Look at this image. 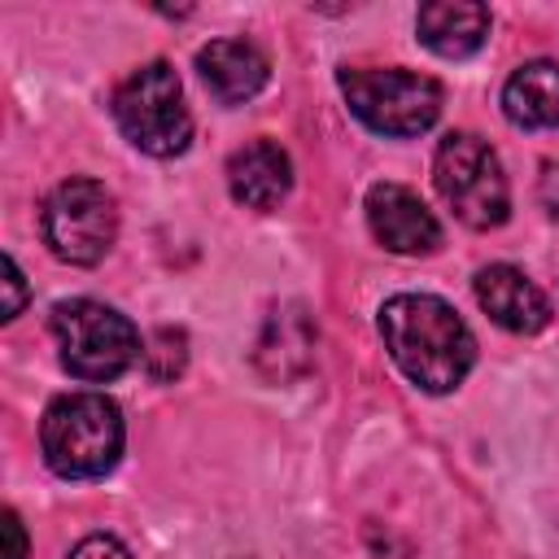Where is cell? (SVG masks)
Here are the masks:
<instances>
[{"mask_svg": "<svg viewBox=\"0 0 559 559\" xmlns=\"http://www.w3.org/2000/svg\"><path fill=\"white\" fill-rule=\"evenodd\" d=\"M48 323L61 349V367L74 380L105 384V380H118L135 358H144L135 323L105 301H92V297L57 301Z\"/></svg>", "mask_w": 559, "mask_h": 559, "instance_id": "3957f363", "label": "cell"}, {"mask_svg": "<svg viewBox=\"0 0 559 559\" xmlns=\"http://www.w3.org/2000/svg\"><path fill=\"white\" fill-rule=\"evenodd\" d=\"M4 288H9V301H4V323L9 319H17L22 314V306H26V280H22V271H17V262H13V253H4Z\"/></svg>", "mask_w": 559, "mask_h": 559, "instance_id": "e0dca14e", "label": "cell"}, {"mask_svg": "<svg viewBox=\"0 0 559 559\" xmlns=\"http://www.w3.org/2000/svg\"><path fill=\"white\" fill-rule=\"evenodd\" d=\"M227 188L245 210H275L293 188V162L275 140H249L227 157Z\"/></svg>", "mask_w": 559, "mask_h": 559, "instance_id": "8fae6325", "label": "cell"}, {"mask_svg": "<svg viewBox=\"0 0 559 559\" xmlns=\"http://www.w3.org/2000/svg\"><path fill=\"white\" fill-rule=\"evenodd\" d=\"M502 114L511 127H524V131L559 127V66L524 61L502 87Z\"/></svg>", "mask_w": 559, "mask_h": 559, "instance_id": "5bb4252c", "label": "cell"}, {"mask_svg": "<svg viewBox=\"0 0 559 559\" xmlns=\"http://www.w3.org/2000/svg\"><path fill=\"white\" fill-rule=\"evenodd\" d=\"M472 288H476L480 310H485L498 328H507V332H515V336H533V332H542V328L550 323V301H546V293H542L520 266H511V262L480 266L476 280H472Z\"/></svg>", "mask_w": 559, "mask_h": 559, "instance_id": "9c48e42d", "label": "cell"}, {"mask_svg": "<svg viewBox=\"0 0 559 559\" xmlns=\"http://www.w3.org/2000/svg\"><path fill=\"white\" fill-rule=\"evenodd\" d=\"M380 336L389 358L424 393H450L476 362V336L459 310L432 293H397L380 306Z\"/></svg>", "mask_w": 559, "mask_h": 559, "instance_id": "6da1fadb", "label": "cell"}, {"mask_svg": "<svg viewBox=\"0 0 559 559\" xmlns=\"http://www.w3.org/2000/svg\"><path fill=\"white\" fill-rule=\"evenodd\" d=\"M336 83H341L349 114L376 135L411 140V135H424L441 114V83L419 70H397V66L349 70L345 66Z\"/></svg>", "mask_w": 559, "mask_h": 559, "instance_id": "5b68a950", "label": "cell"}, {"mask_svg": "<svg viewBox=\"0 0 559 559\" xmlns=\"http://www.w3.org/2000/svg\"><path fill=\"white\" fill-rule=\"evenodd\" d=\"M70 559H131V550L109 533H92L70 550Z\"/></svg>", "mask_w": 559, "mask_h": 559, "instance_id": "2e32d148", "label": "cell"}, {"mask_svg": "<svg viewBox=\"0 0 559 559\" xmlns=\"http://www.w3.org/2000/svg\"><path fill=\"white\" fill-rule=\"evenodd\" d=\"M118 131L148 157H179L192 140V114L183 105V83L170 61H144L114 87Z\"/></svg>", "mask_w": 559, "mask_h": 559, "instance_id": "277c9868", "label": "cell"}, {"mask_svg": "<svg viewBox=\"0 0 559 559\" xmlns=\"http://www.w3.org/2000/svg\"><path fill=\"white\" fill-rule=\"evenodd\" d=\"M537 192H542L546 214L559 218V162H546V166H542V183H537Z\"/></svg>", "mask_w": 559, "mask_h": 559, "instance_id": "d6986e66", "label": "cell"}, {"mask_svg": "<svg viewBox=\"0 0 559 559\" xmlns=\"http://www.w3.org/2000/svg\"><path fill=\"white\" fill-rule=\"evenodd\" d=\"M4 559H26V528L17 520V511H4Z\"/></svg>", "mask_w": 559, "mask_h": 559, "instance_id": "ac0fdd59", "label": "cell"}, {"mask_svg": "<svg viewBox=\"0 0 559 559\" xmlns=\"http://www.w3.org/2000/svg\"><path fill=\"white\" fill-rule=\"evenodd\" d=\"M122 411L105 393H61L39 419L44 463L66 480H96L122 454Z\"/></svg>", "mask_w": 559, "mask_h": 559, "instance_id": "7a4b0ae2", "label": "cell"}, {"mask_svg": "<svg viewBox=\"0 0 559 559\" xmlns=\"http://www.w3.org/2000/svg\"><path fill=\"white\" fill-rule=\"evenodd\" d=\"M314 341H319V332H314V319L306 314V306L301 301H284L262 323V336L253 345V367L271 384H288V380L310 371Z\"/></svg>", "mask_w": 559, "mask_h": 559, "instance_id": "30bf717a", "label": "cell"}, {"mask_svg": "<svg viewBox=\"0 0 559 559\" xmlns=\"http://www.w3.org/2000/svg\"><path fill=\"white\" fill-rule=\"evenodd\" d=\"M367 223H371V236L389 249V253H432L441 245V223L437 214L402 183H371L367 192Z\"/></svg>", "mask_w": 559, "mask_h": 559, "instance_id": "ba28073f", "label": "cell"}, {"mask_svg": "<svg viewBox=\"0 0 559 559\" xmlns=\"http://www.w3.org/2000/svg\"><path fill=\"white\" fill-rule=\"evenodd\" d=\"M197 70H201L205 87L214 92V100H223V105H240V100L258 96L271 79V61L249 39H210L197 52Z\"/></svg>", "mask_w": 559, "mask_h": 559, "instance_id": "7c38bea8", "label": "cell"}, {"mask_svg": "<svg viewBox=\"0 0 559 559\" xmlns=\"http://www.w3.org/2000/svg\"><path fill=\"white\" fill-rule=\"evenodd\" d=\"M183 367H188V336H183V328H157L148 336V345H144L148 380L153 384H170V380L183 376Z\"/></svg>", "mask_w": 559, "mask_h": 559, "instance_id": "9a60e30c", "label": "cell"}, {"mask_svg": "<svg viewBox=\"0 0 559 559\" xmlns=\"http://www.w3.org/2000/svg\"><path fill=\"white\" fill-rule=\"evenodd\" d=\"M39 231L52 258L70 266H96L114 249L118 201L96 179H61L39 210Z\"/></svg>", "mask_w": 559, "mask_h": 559, "instance_id": "52a82bcc", "label": "cell"}, {"mask_svg": "<svg viewBox=\"0 0 559 559\" xmlns=\"http://www.w3.org/2000/svg\"><path fill=\"white\" fill-rule=\"evenodd\" d=\"M489 26H493V17L476 0H432L415 17L419 44L432 48L437 57H450V61L472 57L489 39Z\"/></svg>", "mask_w": 559, "mask_h": 559, "instance_id": "4fadbf2b", "label": "cell"}, {"mask_svg": "<svg viewBox=\"0 0 559 559\" xmlns=\"http://www.w3.org/2000/svg\"><path fill=\"white\" fill-rule=\"evenodd\" d=\"M432 179L441 201L454 210V218L472 231H489L502 227L511 214V188L502 175L498 153L489 148V140L472 135V131H450L437 144V162H432Z\"/></svg>", "mask_w": 559, "mask_h": 559, "instance_id": "8992f818", "label": "cell"}]
</instances>
